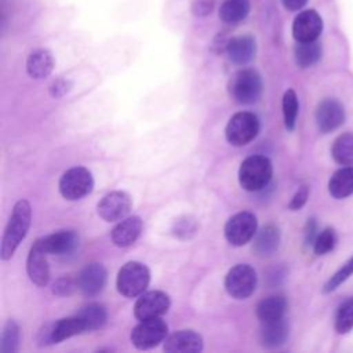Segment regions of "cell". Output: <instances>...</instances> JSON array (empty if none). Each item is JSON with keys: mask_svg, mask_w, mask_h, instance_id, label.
<instances>
[{"mask_svg": "<svg viewBox=\"0 0 353 353\" xmlns=\"http://www.w3.org/2000/svg\"><path fill=\"white\" fill-rule=\"evenodd\" d=\"M32 221V207L28 200L21 199L14 204L11 216L8 223L4 229L1 247H0V256L3 261L10 259L18 245L25 239Z\"/></svg>", "mask_w": 353, "mask_h": 353, "instance_id": "1", "label": "cell"}, {"mask_svg": "<svg viewBox=\"0 0 353 353\" xmlns=\"http://www.w3.org/2000/svg\"><path fill=\"white\" fill-rule=\"evenodd\" d=\"M272 175V161L266 156L254 154L244 159L240 164L239 183L247 192H258L269 185Z\"/></svg>", "mask_w": 353, "mask_h": 353, "instance_id": "2", "label": "cell"}, {"mask_svg": "<svg viewBox=\"0 0 353 353\" xmlns=\"http://www.w3.org/2000/svg\"><path fill=\"white\" fill-rule=\"evenodd\" d=\"M230 98L240 105H251L261 98L262 79L255 69L237 70L228 83Z\"/></svg>", "mask_w": 353, "mask_h": 353, "instance_id": "3", "label": "cell"}, {"mask_svg": "<svg viewBox=\"0 0 353 353\" xmlns=\"http://www.w3.org/2000/svg\"><path fill=\"white\" fill-rule=\"evenodd\" d=\"M149 281L150 270L148 266L138 261H130L119 270L116 287L121 295L127 298H135L145 292Z\"/></svg>", "mask_w": 353, "mask_h": 353, "instance_id": "4", "label": "cell"}, {"mask_svg": "<svg viewBox=\"0 0 353 353\" xmlns=\"http://www.w3.org/2000/svg\"><path fill=\"white\" fill-rule=\"evenodd\" d=\"M259 119L251 112L234 113L225 128L226 141L233 146H244L255 139L259 132Z\"/></svg>", "mask_w": 353, "mask_h": 353, "instance_id": "5", "label": "cell"}, {"mask_svg": "<svg viewBox=\"0 0 353 353\" xmlns=\"http://www.w3.org/2000/svg\"><path fill=\"white\" fill-rule=\"evenodd\" d=\"M58 188L63 199L80 200L92 192L94 178L88 168L81 165L72 167L62 174Z\"/></svg>", "mask_w": 353, "mask_h": 353, "instance_id": "6", "label": "cell"}, {"mask_svg": "<svg viewBox=\"0 0 353 353\" xmlns=\"http://www.w3.org/2000/svg\"><path fill=\"white\" fill-rule=\"evenodd\" d=\"M167 335H168L167 323L161 320V317H153V319L141 320L132 328L130 339L137 349L146 350L157 346L160 342H164Z\"/></svg>", "mask_w": 353, "mask_h": 353, "instance_id": "7", "label": "cell"}, {"mask_svg": "<svg viewBox=\"0 0 353 353\" xmlns=\"http://www.w3.org/2000/svg\"><path fill=\"white\" fill-rule=\"evenodd\" d=\"M256 288V272L247 263L233 266L225 276V290L232 298L245 299Z\"/></svg>", "mask_w": 353, "mask_h": 353, "instance_id": "8", "label": "cell"}, {"mask_svg": "<svg viewBox=\"0 0 353 353\" xmlns=\"http://www.w3.org/2000/svg\"><path fill=\"white\" fill-rule=\"evenodd\" d=\"M256 216L250 211H241L228 219L223 232L229 244L241 247L256 234Z\"/></svg>", "mask_w": 353, "mask_h": 353, "instance_id": "9", "label": "cell"}, {"mask_svg": "<svg viewBox=\"0 0 353 353\" xmlns=\"http://www.w3.org/2000/svg\"><path fill=\"white\" fill-rule=\"evenodd\" d=\"M85 332L84 324L80 320V317L70 316L61 319L54 323H46L40 331H39V342L40 345H52V343H59L70 336L79 335Z\"/></svg>", "mask_w": 353, "mask_h": 353, "instance_id": "10", "label": "cell"}, {"mask_svg": "<svg viewBox=\"0 0 353 353\" xmlns=\"http://www.w3.org/2000/svg\"><path fill=\"white\" fill-rule=\"evenodd\" d=\"M171 299L164 291H148L139 295L134 305V316L137 320H146L153 317H161L168 312Z\"/></svg>", "mask_w": 353, "mask_h": 353, "instance_id": "11", "label": "cell"}, {"mask_svg": "<svg viewBox=\"0 0 353 353\" xmlns=\"http://www.w3.org/2000/svg\"><path fill=\"white\" fill-rule=\"evenodd\" d=\"M132 205L131 197L123 190H112L106 193L97 204L98 215L106 222L121 221L127 216Z\"/></svg>", "mask_w": 353, "mask_h": 353, "instance_id": "12", "label": "cell"}, {"mask_svg": "<svg viewBox=\"0 0 353 353\" xmlns=\"http://www.w3.org/2000/svg\"><path fill=\"white\" fill-rule=\"evenodd\" d=\"M316 124L323 134H330L339 128L345 121V108L335 98L323 99L314 112Z\"/></svg>", "mask_w": 353, "mask_h": 353, "instance_id": "13", "label": "cell"}, {"mask_svg": "<svg viewBox=\"0 0 353 353\" xmlns=\"http://www.w3.org/2000/svg\"><path fill=\"white\" fill-rule=\"evenodd\" d=\"M106 280H108V272L105 266L98 262L85 265L80 270L76 279L79 291L87 298L98 295L103 290Z\"/></svg>", "mask_w": 353, "mask_h": 353, "instance_id": "14", "label": "cell"}, {"mask_svg": "<svg viewBox=\"0 0 353 353\" xmlns=\"http://www.w3.org/2000/svg\"><path fill=\"white\" fill-rule=\"evenodd\" d=\"M323 30L321 17L314 10H306L296 15L292 23V36L298 43L317 40Z\"/></svg>", "mask_w": 353, "mask_h": 353, "instance_id": "15", "label": "cell"}, {"mask_svg": "<svg viewBox=\"0 0 353 353\" xmlns=\"http://www.w3.org/2000/svg\"><path fill=\"white\" fill-rule=\"evenodd\" d=\"M47 252L40 245L39 240L33 243V245L29 250L28 259H26V272L32 283H34L37 287L47 285L50 280V268L47 262Z\"/></svg>", "mask_w": 353, "mask_h": 353, "instance_id": "16", "label": "cell"}, {"mask_svg": "<svg viewBox=\"0 0 353 353\" xmlns=\"http://www.w3.org/2000/svg\"><path fill=\"white\" fill-rule=\"evenodd\" d=\"M163 347L171 353H197L203 350V338L196 331L179 330L167 335Z\"/></svg>", "mask_w": 353, "mask_h": 353, "instance_id": "17", "label": "cell"}, {"mask_svg": "<svg viewBox=\"0 0 353 353\" xmlns=\"http://www.w3.org/2000/svg\"><path fill=\"white\" fill-rule=\"evenodd\" d=\"M37 240L43 250L51 255L70 254L79 245V237L73 230H58Z\"/></svg>", "mask_w": 353, "mask_h": 353, "instance_id": "18", "label": "cell"}, {"mask_svg": "<svg viewBox=\"0 0 353 353\" xmlns=\"http://www.w3.org/2000/svg\"><path fill=\"white\" fill-rule=\"evenodd\" d=\"M142 228H143V223L139 216L132 215V216L123 218L112 229L110 237H112L113 244L117 247H121V248L132 245L141 236Z\"/></svg>", "mask_w": 353, "mask_h": 353, "instance_id": "19", "label": "cell"}, {"mask_svg": "<svg viewBox=\"0 0 353 353\" xmlns=\"http://www.w3.org/2000/svg\"><path fill=\"white\" fill-rule=\"evenodd\" d=\"M290 332V325L285 317L263 321L259 331L261 345L266 349H274L285 343Z\"/></svg>", "mask_w": 353, "mask_h": 353, "instance_id": "20", "label": "cell"}, {"mask_svg": "<svg viewBox=\"0 0 353 353\" xmlns=\"http://www.w3.org/2000/svg\"><path fill=\"white\" fill-rule=\"evenodd\" d=\"M225 51L230 62L236 65H244L255 57L256 44L251 36H237L226 41Z\"/></svg>", "mask_w": 353, "mask_h": 353, "instance_id": "21", "label": "cell"}, {"mask_svg": "<svg viewBox=\"0 0 353 353\" xmlns=\"http://www.w3.org/2000/svg\"><path fill=\"white\" fill-rule=\"evenodd\" d=\"M54 69V57L48 50L39 48L29 54L26 61V70L33 79H46Z\"/></svg>", "mask_w": 353, "mask_h": 353, "instance_id": "22", "label": "cell"}, {"mask_svg": "<svg viewBox=\"0 0 353 353\" xmlns=\"http://www.w3.org/2000/svg\"><path fill=\"white\" fill-rule=\"evenodd\" d=\"M328 192L338 200L353 194V165H343L332 174L328 181Z\"/></svg>", "mask_w": 353, "mask_h": 353, "instance_id": "23", "label": "cell"}, {"mask_svg": "<svg viewBox=\"0 0 353 353\" xmlns=\"http://www.w3.org/2000/svg\"><path fill=\"white\" fill-rule=\"evenodd\" d=\"M287 310V299L277 294V295H269L263 299H261L256 305V317L263 321H270L276 319L284 317Z\"/></svg>", "mask_w": 353, "mask_h": 353, "instance_id": "24", "label": "cell"}, {"mask_svg": "<svg viewBox=\"0 0 353 353\" xmlns=\"http://www.w3.org/2000/svg\"><path fill=\"white\" fill-rule=\"evenodd\" d=\"M280 244V230L274 225L263 226L256 234L254 241V250L261 256L273 254Z\"/></svg>", "mask_w": 353, "mask_h": 353, "instance_id": "25", "label": "cell"}, {"mask_svg": "<svg viewBox=\"0 0 353 353\" xmlns=\"http://www.w3.org/2000/svg\"><path fill=\"white\" fill-rule=\"evenodd\" d=\"M77 316L83 321L85 331H95L98 328H102L108 320L106 307L95 302L83 306L77 312Z\"/></svg>", "mask_w": 353, "mask_h": 353, "instance_id": "26", "label": "cell"}, {"mask_svg": "<svg viewBox=\"0 0 353 353\" xmlns=\"http://www.w3.org/2000/svg\"><path fill=\"white\" fill-rule=\"evenodd\" d=\"M295 61L299 68H310L321 58V46L317 40L302 41L295 47Z\"/></svg>", "mask_w": 353, "mask_h": 353, "instance_id": "27", "label": "cell"}, {"mask_svg": "<svg viewBox=\"0 0 353 353\" xmlns=\"http://www.w3.org/2000/svg\"><path fill=\"white\" fill-rule=\"evenodd\" d=\"M332 159L341 165L353 164V132H343L331 146Z\"/></svg>", "mask_w": 353, "mask_h": 353, "instance_id": "28", "label": "cell"}, {"mask_svg": "<svg viewBox=\"0 0 353 353\" xmlns=\"http://www.w3.org/2000/svg\"><path fill=\"white\" fill-rule=\"evenodd\" d=\"M250 12V0H226L219 8V18L226 23L243 21Z\"/></svg>", "mask_w": 353, "mask_h": 353, "instance_id": "29", "label": "cell"}, {"mask_svg": "<svg viewBox=\"0 0 353 353\" xmlns=\"http://www.w3.org/2000/svg\"><path fill=\"white\" fill-rule=\"evenodd\" d=\"M334 328L338 334H347L353 328V296L345 299L335 312Z\"/></svg>", "mask_w": 353, "mask_h": 353, "instance_id": "30", "label": "cell"}, {"mask_svg": "<svg viewBox=\"0 0 353 353\" xmlns=\"http://www.w3.org/2000/svg\"><path fill=\"white\" fill-rule=\"evenodd\" d=\"M283 119H284V125L288 131H292L296 124V117H298V110H299V102L296 92L292 88H288L284 95H283Z\"/></svg>", "mask_w": 353, "mask_h": 353, "instance_id": "31", "label": "cell"}, {"mask_svg": "<svg viewBox=\"0 0 353 353\" xmlns=\"http://www.w3.org/2000/svg\"><path fill=\"white\" fill-rule=\"evenodd\" d=\"M19 345V327L14 320H8L1 331L0 352L1 353H15Z\"/></svg>", "mask_w": 353, "mask_h": 353, "instance_id": "32", "label": "cell"}, {"mask_svg": "<svg viewBox=\"0 0 353 353\" xmlns=\"http://www.w3.org/2000/svg\"><path fill=\"white\" fill-rule=\"evenodd\" d=\"M353 274V256L346 261L324 284L323 287V292L324 294H330L332 291H335L342 283H345L350 276Z\"/></svg>", "mask_w": 353, "mask_h": 353, "instance_id": "33", "label": "cell"}, {"mask_svg": "<svg viewBox=\"0 0 353 353\" xmlns=\"http://www.w3.org/2000/svg\"><path fill=\"white\" fill-rule=\"evenodd\" d=\"M336 244V234L334 232L332 228H325L324 230H321L314 243H313V251L316 255H325L330 251L334 250Z\"/></svg>", "mask_w": 353, "mask_h": 353, "instance_id": "34", "label": "cell"}, {"mask_svg": "<svg viewBox=\"0 0 353 353\" xmlns=\"http://www.w3.org/2000/svg\"><path fill=\"white\" fill-rule=\"evenodd\" d=\"M196 229H197V225H196V221L190 216H185V218H181L175 222L174 225V232L178 237L181 239H188L190 237L192 234L196 233Z\"/></svg>", "mask_w": 353, "mask_h": 353, "instance_id": "35", "label": "cell"}, {"mask_svg": "<svg viewBox=\"0 0 353 353\" xmlns=\"http://www.w3.org/2000/svg\"><path fill=\"white\" fill-rule=\"evenodd\" d=\"M76 287H77V281H73L70 277L63 276L55 280L51 290L58 296H68L76 290Z\"/></svg>", "mask_w": 353, "mask_h": 353, "instance_id": "36", "label": "cell"}, {"mask_svg": "<svg viewBox=\"0 0 353 353\" xmlns=\"http://www.w3.org/2000/svg\"><path fill=\"white\" fill-rule=\"evenodd\" d=\"M309 193H310V188L307 186V185H302V186H299V189L295 192V194L292 196V199H291V201H290V204H288V208L291 210V211H298V210H301L305 204H306V201H307V199H309Z\"/></svg>", "mask_w": 353, "mask_h": 353, "instance_id": "37", "label": "cell"}, {"mask_svg": "<svg viewBox=\"0 0 353 353\" xmlns=\"http://www.w3.org/2000/svg\"><path fill=\"white\" fill-rule=\"evenodd\" d=\"M72 88V83L66 79H57L50 85V94L54 98H62L65 94H68Z\"/></svg>", "mask_w": 353, "mask_h": 353, "instance_id": "38", "label": "cell"}, {"mask_svg": "<svg viewBox=\"0 0 353 353\" xmlns=\"http://www.w3.org/2000/svg\"><path fill=\"white\" fill-rule=\"evenodd\" d=\"M319 232H317V221L316 218H309L306 225H305V233H303V239H305V245H312L317 237Z\"/></svg>", "mask_w": 353, "mask_h": 353, "instance_id": "39", "label": "cell"}, {"mask_svg": "<svg viewBox=\"0 0 353 353\" xmlns=\"http://www.w3.org/2000/svg\"><path fill=\"white\" fill-rule=\"evenodd\" d=\"M212 11V1L210 0H196L192 4V12L196 17H205Z\"/></svg>", "mask_w": 353, "mask_h": 353, "instance_id": "40", "label": "cell"}, {"mask_svg": "<svg viewBox=\"0 0 353 353\" xmlns=\"http://www.w3.org/2000/svg\"><path fill=\"white\" fill-rule=\"evenodd\" d=\"M283 6L290 10V11H296L299 8H302L307 0H281Z\"/></svg>", "mask_w": 353, "mask_h": 353, "instance_id": "41", "label": "cell"}]
</instances>
